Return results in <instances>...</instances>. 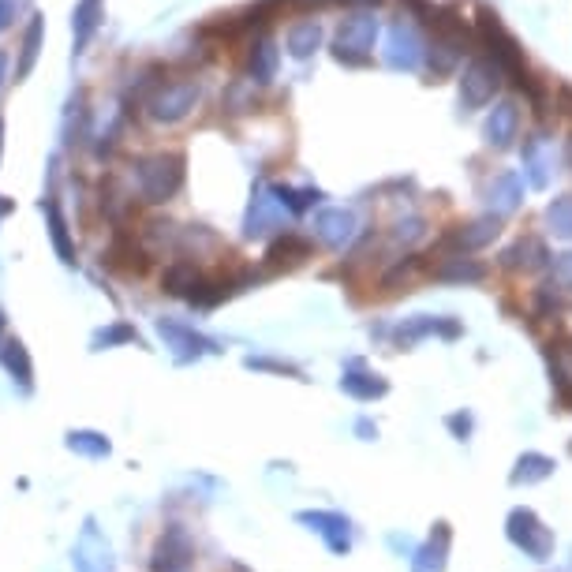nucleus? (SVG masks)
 Returning a JSON list of instances; mask_svg holds the SVG:
<instances>
[{"label": "nucleus", "instance_id": "2eb2a0df", "mask_svg": "<svg viewBox=\"0 0 572 572\" xmlns=\"http://www.w3.org/2000/svg\"><path fill=\"white\" fill-rule=\"evenodd\" d=\"M311 240H303L300 232H281L277 240L270 244V251H266V270L270 273H281V270H296L300 262H307L311 258Z\"/></svg>", "mask_w": 572, "mask_h": 572}, {"label": "nucleus", "instance_id": "2f4dec72", "mask_svg": "<svg viewBox=\"0 0 572 572\" xmlns=\"http://www.w3.org/2000/svg\"><path fill=\"white\" fill-rule=\"evenodd\" d=\"M550 475H554V460L543 457V453H524V457L516 460L509 479H513V487H531V483H543Z\"/></svg>", "mask_w": 572, "mask_h": 572}, {"label": "nucleus", "instance_id": "37998d69", "mask_svg": "<svg viewBox=\"0 0 572 572\" xmlns=\"http://www.w3.org/2000/svg\"><path fill=\"white\" fill-rule=\"evenodd\" d=\"M244 367L251 371H273V374H288V378H303V371L296 363H285V359H266V356H247Z\"/></svg>", "mask_w": 572, "mask_h": 572}, {"label": "nucleus", "instance_id": "393cba45", "mask_svg": "<svg viewBox=\"0 0 572 572\" xmlns=\"http://www.w3.org/2000/svg\"><path fill=\"white\" fill-rule=\"evenodd\" d=\"M520 199H524V184H520L516 172H501V176H494V184H490V191H487V202L498 221L513 214L516 206H520Z\"/></svg>", "mask_w": 572, "mask_h": 572}, {"label": "nucleus", "instance_id": "ea45409f", "mask_svg": "<svg viewBox=\"0 0 572 572\" xmlns=\"http://www.w3.org/2000/svg\"><path fill=\"white\" fill-rule=\"evenodd\" d=\"M546 225L554 229V236L572 240V195H561V199L546 206Z\"/></svg>", "mask_w": 572, "mask_h": 572}, {"label": "nucleus", "instance_id": "4468645a", "mask_svg": "<svg viewBox=\"0 0 572 572\" xmlns=\"http://www.w3.org/2000/svg\"><path fill=\"white\" fill-rule=\"evenodd\" d=\"M419 60H423V42H419L415 27L412 23H397V27L389 30L386 64L397 68V72H412V68H419Z\"/></svg>", "mask_w": 572, "mask_h": 572}, {"label": "nucleus", "instance_id": "f03ea898", "mask_svg": "<svg viewBox=\"0 0 572 572\" xmlns=\"http://www.w3.org/2000/svg\"><path fill=\"white\" fill-rule=\"evenodd\" d=\"M479 38L483 45L490 49V60L501 68V75H520L528 72L524 68V53H520V42H516L509 30L501 27L498 12H490V8H479Z\"/></svg>", "mask_w": 572, "mask_h": 572}, {"label": "nucleus", "instance_id": "7c9ffc66", "mask_svg": "<svg viewBox=\"0 0 572 572\" xmlns=\"http://www.w3.org/2000/svg\"><path fill=\"white\" fill-rule=\"evenodd\" d=\"M322 42V27H318V19H300V23H292L288 27V53L296 60H307L311 53L318 49Z\"/></svg>", "mask_w": 572, "mask_h": 572}, {"label": "nucleus", "instance_id": "412c9836", "mask_svg": "<svg viewBox=\"0 0 572 572\" xmlns=\"http://www.w3.org/2000/svg\"><path fill=\"white\" fill-rule=\"evenodd\" d=\"M449 543H453V531L445 520L434 524L430 539L415 550V572H445V558H449Z\"/></svg>", "mask_w": 572, "mask_h": 572}, {"label": "nucleus", "instance_id": "a18cd8bd", "mask_svg": "<svg viewBox=\"0 0 572 572\" xmlns=\"http://www.w3.org/2000/svg\"><path fill=\"white\" fill-rule=\"evenodd\" d=\"M550 285L569 288V292H572V251H565V255H554V281H550Z\"/></svg>", "mask_w": 572, "mask_h": 572}, {"label": "nucleus", "instance_id": "e433bc0d", "mask_svg": "<svg viewBox=\"0 0 572 572\" xmlns=\"http://www.w3.org/2000/svg\"><path fill=\"white\" fill-rule=\"evenodd\" d=\"M161 83H165V68H161V64H150V68H143V72L135 75V83H131V90H128V101L146 105V101L161 90Z\"/></svg>", "mask_w": 572, "mask_h": 572}, {"label": "nucleus", "instance_id": "6e6552de", "mask_svg": "<svg viewBox=\"0 0 572 572\" xmlns=\"http://www.w3.org/2000/svg\"><path fill=\"white\" fill-rule=\"evenodd\" d=\"M501 86V68L490 57H479L464 68V79H460V101L468 109H483L487 101H494Z\"/></svg>", "mask_w": 572, "mask_h": 572}, {"label": "nucleus", "instance_id": "20e7f679", "mask_svg": "<svg viewBox=\"0 0 572 572\" xmlns=\"http://www.w3.org/2000/svg\"><path fill=\"white\" fill-rule=\"evenodd\" d=\"M202 90L195 79H176V83H161V90L154 98L146 101V109L150 116L158 120V124H180L191 116V109L199 105Z\"/></svg>", "mask_w": 572, "mask_h": 572}, {"label": "nucleus", "instance_id": "f704fd0d", "mask_svg": "<svg viewBox=\"0 0 572 572\" xmlns=\"http://www.w3.org/2000/svg\"><path fill=\"white\" fill-rule=\"evenodd\" d=\"M270 195L281 202V210H285V214H303V210H311V206L322 199V191H315V187L296 191V187H285V184L270 187Z\"/></svg>", "mask_w": 572, "mask_h": 572}, {"label": "nucleus", "instance_id": "c756f323", "mask_svg": "<svg viewBox=\"0 0 572 572\" xmlns=\"http://www.w3.org/2000/svg\"><path fill=\"white\" fill-rule=\"evenodd\" d=\"M273 72H277V45L270 38H258L247 53V75H251V83H270Z\"/></svg>", "mask_w": 572, "mask_h": 572}, {"label": "nucleus", "instance_id": "1a4fd4ad", "mask_svg": "<svg viewBox=\"0 0 572 572\" xmlns=\"http://www.w3.org/2000/svg\"><path fill=\"white\" fill-rule=\"evenodd\" d=\"M72 565H75V572H116L113 546H109V539L98 531L94 520H86L83 524V535H79V543H75V550H72Z\"/></svg>", "mask_w": 572, "mask_h": 572}, {"label": "nucleus", "instance_id": "7ed1b4c3", "mask_svg": "<svg viewBox=\"0 0 572 572\" xmlns=\"http://www.w3.org/2000/svg\"><path fill=\"white\" fill-rule=\"evenodd\" d=\"M195 565V539L184 524H169L150 550V572H191Z\"/></svg>", "mask_w": 572, "mask_h": 572}, {"label": "nucleus", "instance_id": "49530a36", "mask_svg": "<svg viewBox=\"0 0 572 572\" xmlns=\"http://www.w3.org/2000/svg\"><path fill=\"white\" fill-rule=\"evenodd\" d=\"M558 296H554V285H543L535 292V315H558Z\"/></svg>", "mask_w": 572, "mask_h": 572}, {"label": "nucleus", "instance_id": "4be33fe9", "mask_svg": "<svg viewBox=\"0 0 572 572\" xmlns=\"http://www.w3.org/2000/svg\"><path fill=\"white\" fill-rule=\"evenodd\" d=\"M430 273H434V281H445V285H479L487 277V266L468 255H449Z\"/></svg>", "mask_w": 572, "mask_h": 572}, {"label": "nucleus", "instance_id": "9d476101", "mask_svg": "<svg viewBox=\"0 0 572 572\" xmlns=\"http://www.w3.org/2000/svg\"><path fill=\"white\" fill-rule=\"evenodd\" d=\"M296 520H300L303 528L318 531V535L326 539V546L333 550V554H348V550H352V520H348L344 513L303 509V513H296Z\"/></svg>", "mask_w": 572, "mask_h": 572}, {"label": "nucleus", "instance_id": "13d9d810", "mask_svg": "<svg viewBox=\"0 0 572 572\" xmlns=\"http://www.w3.org/2000/svg\"><path fill=\"white\" fill-rule=\"evenodd\" d=\"M0 150H4V120H0Z\"/></svg>", "mask_w": 572, "mask_h": 572}, {"label": "nucleus", "instance_id": "ddd939ff", "mask_svg": "<svg viewBox=\"0 0 572 572\" xmlns=\"http://www.w3.org/2000/svg\"><path fill=\"white\" fill-rule=\"evenodd\" d=\"M285 221L288 214L281 210V202L273 199L270 191H258L255 199H251V210H247L244 236L247 240H262V236H270V232L285 229Z\"/></svg>", "mask_w": 572, "mask_h": 572}, {"label": "nucleus", "instance_id": "5701e85b", "mask_svg": "<svg viewBox=\"0 0 572 572\" xmlns=\"http://www.w3.org/2000/svg\"><path fill=\"white\" fill-rule=\"evenodd\" d=\"M0 367L12 374V382L23 389V393H30V389H34V363H30L27 344L19 341V337H12V341L0 344Z\"/></svg>", "mask_w": 572, "mask_h": 572}, {"label": "nucleus", "instance_id": "4c0bfd02", "mask_svg": "<svg viewBox=\"0 0 572 572\" xmlns=\"http://www.w3.org/2000/svg\"><path fill=\"white\" fill-rule=\"evenodd\" d=\"M101 23V0H79L75 8V49H83L90 42V34L98 30Z\"/></svg>", "mask_w": 572, "mask_h": 572}, {"label": "nucleus", "instance_id": "c03bdc74", "mask_svg": "<svg viewBox=\"0 0 572 572\" xmlns=\"http://www.w3.org/2000/svg\"><path fill=\"white\" fill-rule=\"evenodd\" d=\"M423 232H427V221H423V217H404V221L393 225V240H397V244H415Z\"/></svg>", "mask_w": 572, "mask_h": 572}, {"label": "nucleus", "instance_id": "de8ad7c7", "mask_svg": "<svg viewBox=\"0 0 572 572\" xmlns=\"http://www.w3.org/2000/svg\"><path fill=\"white\" fill-rule=\"evenodd\" d=\"M445 427L453 430V434H457L460 442H468V434H472V415H468V412L449 415V419H445Z\"/></svg>", "mask_w": 572, "mask_h": 572}, {"label": "nucleus", "instance_id": "79ce46f5", "mask_svg": "<svg viewBox=\"0 0 572 572\" xmlns=\"http://www.w3.org/2000/svg\"><path fill=\"white\" fill-rule=\"evenodd\" d=\"M524 161H528V172H531V184L535 187H546V161H543V139H531L524 146Z\"/></svg>", "mask_w": 572, "mask_h": 572}, {"label": "nucleus", "instance_id": "c85d7f7f", "mask_svg": "<svg viewBox=\"0 0 572 572\" xmlns=\"http://www.w3.org/2000/svg\"><path fill=\"white\" fill-rule=\"evenodd\" d=\"M221 240L206 225H180V244H176V255L187 258H202V255H214Z\"/></svg>", "mask_w": 572, "mask_h": 572}, {"label": "nucleus", "instance_id": "f257e3e1", "mask_svg": "<svg viewBox=\"0 0 572 572\" xmlns=\"http://www.w3.org/2000/svg\"><path fill=\"white\" fill-rule=\"evenodd\" d=\"M184 169L187 158L176 150H158V154H146V158L131 161V184L135 195L146 206H165L169 199L180 195L184 187Z\"/></svg>", "mask_w": 572, "mask_h": 572}, {"label": "nucleus", "instance_id": "a878e982", "mask_svg": "<svg viewBox=\"0 0 572 572\" xmlns=\"http://www.w3.org/2000/svg\"><path fill=\"white\" fill-rule=\"evenodd\" d=\"M546 258H550V251H546V244L539 240V236H524V240H516L505 255H501V262L509 266V270H543Z\"/></svg>", "mask_w": 572, "mask_h": 572}, {"label": "nucleus", "instance_id": "3c124183", "mask_svg": "<svg viewBox=\"0 0 572 572\" xmlns=\"http://www.w3.org/2000/svg\"><path fill=\"white\" fill-rule=\"evenodd\" d=\"M558 109L565 116H572V86H561L558 90Z\"/></svg>", "mask_w": 572, "mask_h": 572}, {"label": "nucleus", "instance_id": "8fccbe9b", "mask_svg": "<svg viewBox=\"0 0 572 572\" xmlns=\"http://www.w3.org/2000/svg\"><path fill=\"white\" fill-rule=\"evenodd\" d=\"M15 12H19V0H0V30L12 27Z\"/></svg>", "mask_w": 572, "mask_h": 572}, {"label": "nucleus", "instance_id": "4d7b16f0", "mask_svg": "<svg viewBox=\"0 0 572 572\" xmlns=\"http://www.w3.org/2000/svg\"><path fill=\"white\" fill-rule=\"evenodd\" d=\"M0 83H4V53H0Z\"/></svg>", "mask_w": 572, "mask_h": 572}, {"label": "nucleus", "instance_id": "72a5a7b5", "mask_svg": "<svg viewBox=\"0 0 572 572\" xmlns=\"http://www.w3.org/2000/svg\"><path fill=\"white\" fill-rule=\"evenodd\" d=\"M42 15H30V27L23 34V49H19V64H15V79H27L34 60H38V49H42Z\"/></svg>", "mask_w": 572, "mask_h": 572}, {"label": "nucleus", "instance_id": "c9c22d12", "mask_svg": "<svg viewBox=\"0 0 572 572\" xmlns=\"http://www.w3.org/2000/svg\"><path fill=\"white\" fill-rule=\"evenodd\" d=\"M221 105H225V113L240 116V113H251L258 105V94H255V83L251 79H236V83L221 94Z\"/></svg>", "mask_w": 572, "mask_h": 572}, {"label": "nucleus", "instance_id": "f8f14e48", "mask_svg": "<svg viewBox=\"0 0 572 572\" xmlns=\"http://www.w3.org/2000/svg\"><path fill=\"white\" fill-rule=\"evenodd\" d=\"M356 229L359 221L352 210H344V206H333V210H322L315 217V236L318 244L329 247V251H344V247L356 240Z\"/></svg>", "mask_w": 572, "mask_h": 572}, {"label": "nucleus", "instance_id": "a211bd4d", "mask_svg": "<svg viewBox=\"0 0 572 572\" xmlns=\"http://www.w3.org/2000/svg\"><path fill=\"white\" fill-rule=\"evenodd\" d=\"M516 131H520V109H516V101H501V105H494V113L487 116V128H483L487 146H494V150H509L516 139Z\"/></svg>", "mask_w": 572, "mask_h": 572}, {"label": "nucleus", "instance_id": "a19ab883", "mask_svg": "<svg viewBox=\"0 0 572 572\" xmlns=\"http://www.w3.org/2000/svg\"><path fill=\"white\" fill-rule=\"evenodd\" d=\"M419 266H423V258H419V255L401 258V262H397V266H393V270H389L386 277H382V288H389V292H393V288L408 285L415 273H419Z\"/></svg>", "mask_w": 572, "mask_h": 572}, {"label": "nucleus", "instance_id": "cd10ccee", "mask_svg": "<svg viewBox=\"0 0 572 572\" xmlns=\"http://www.w3.org/2000/svg\"><path fill=\"white\" fill-rule=\"evenodd\" d=\"M45 217H49V240H53V251L64 266H75V240L72 232H68V221L60 214V206L53 199L45 202Z\"/></svg>", "mask_w": 572, "mask_h": 572}, {"label": "nucleus", "instance_id": "f3484780", "mask_svg": "<svg viewBox=\"0 0 572 572\" xmlns=\"http://www.w3.org/2000/svg\"><path fill=\"white\" fill-rule=\"evenodd\" d=\"M341 389L348 393V397H356V401H374V397H386L389 382L382 378V374L367 371L359 359H352L341 374Z\"/></svg>", "mask_w": 572, "mask_h": 572}, {"label": "nucleus", "instance_id": "423d86ee", "mask_svg": "<svg viewBox=\"0 0 572 572\" xmlns=\"http://www.w3.org/2000/svg\"><path fill=\"white\" fill-rule=\"evenodd\" d=\"M158 337L165 341V348H172V356L180 359V363H191V359H202V356H217L221 348L217 341H210L206 333H199L195 326H187V322H176V318H158Z\"/></svg>", "mask_w": 572, "mask_h": 572}, {"label": "nucleus", "instance_id": "0eeeda50", "mask_svg": "<svg viewBox=\"0 0 572 572\" xmlns=\"http://www.w3.org/2000/svg\"><path fill=\"white\" fill-rule=\"evenodd\" d=\"M505 531H509V543L520 546V550L535 561H546L550 558V550H554V535H550V528H546L531 509H513Z\"/></svg>", "mask_w": 572, "mask_h": 572}, {"label": "nucleus", "instance_id": "dca6fc26", "mask_svg": "<svg viewBox=\"0 0 572 572\" xmlns=\"http://www.w3.org/2000/svg\"><path fill=\"white\" fill-rule=\"evenodd\" d=\"M105 262L109 266H120L124 273H135V277H143L146 270H150V255L143 251V244L135 240V232H116L113 244H109V251H105Z\"/></svg>", "mask_w": 572, "mask_h": 572}, {"label": "nucleus", "instance_id": "6e6d98bb", "mask_svg": "<svg viewBox=\"0 0 572 572\" xmlns=\"http://www.w3.org/2000/svg\"><path fill=\"white\" fill-rule=\"evenodd\" d=\"M4 322H8V318H4V311H0V344H4Z\"/></svg>", "mask_w": 572, "mask_h": 572}, {"label": "nucleus", "instance_id": "5fc2aeb1", "mask_svg": "<svg viewBox=\"0 0 572 572\" xmlns=\"http://www.w3.org/2000/svg\"><path fill=\"white\" fill-rule=\"evenodd\" d=\"M565 158H569V165H572V135H569V143H565Z\"/></svg>", "mask_w": 572, "mask_h": 572}, {"label": "nucleus", "instance_id": "39448f33", "mask_svg": "<svg viewBox=\"0 0 572 572\" xmlns=\"http://www.w3.org/2000/svg\"><path fill=\"white\" fill-rule=\"evenodd\" d=\"M374 38H378V19L367 12L344 19L341 30H337V42H333V57L341 64H367L374 49Z\"/></svg>", "mask_w": 572, "mask_h": 572}, {"label": "nucleus", "instance_id": "bb28decb", "mask_svg": "<svg viewBox=\"0 0 572 572\" xmlns=\"http://www.w3.org/2000/svg\"><path fill=\"white\" fill-rule=\"evenodd\" d=\"M64 445H68V453L86 457V460H105L113 453V442H109L101 430H68V434H64Z\"/></svg>", "mask_w": 572, "mask_h": 572}, {"label": "nucleus", "instance_id": "aec40b11", "mask_svg": "<svg viewBox=\"0 0 572 572\" xmlns=\"http://www.w3.org/2000/svg\"><path fill=\"white\" fill-rule=\"evenodd\" d=\"M139 244H143V251L150 258L154 255H165V251H176V244H180V225L176 221H169V217H150V221H143V229H139V236H135Z\"/></svg>", "mask_w": 572, "mask_h": 572}, {"label": "nucleus", "instance_id": "864d4df0", "mask_svg": "<svg viewBox=\"0 0 572 572\" xmlns=\"http://www.w3.org/2000/svg\"><path fill=\"white\" fill-rule=\"evenodd\" d=\"M333 4H348V8H378L382 0H333Z\"/></svg>", "mask_w": 572, "mask_h": 572}, {"label": "nucleus", "instance_id": "473e14b6", "mask_svg": "<svg viewBox=\"0 0 572 572\" xmlns=\"http://www.w3.org/2000/svg\"><path fill=\"white\" fill-rule=\"evenodd\" d=\"M550 374H554L558 397L565 404H572V348L569 344H554V348H550Z\"/></svg>", "mask_w": 572, "mask_h": 572}, {"label": "nucleus", "instance_id": "603ef678", "mask_svg": "<svg viewBox=\"0 0 572 572\" xmlns=\"http://www.w3.org/2000/svg\"><path fill=\"white\" fill-rule=\"evenodd\" d=\"M356 430H359V434H363V442H374V438H378V427H374L371 419H359Z\"/></svg>", "mask_w": 572, "mask_h": 572}, {"label": "nucleus", "instance_id": "09e8293b", "mask_svg": "<svg viewBox=\"0 0 572 572\" xmlns=\"http://www.w3.org/2000/svg\"><path fill=\"white\" fill-rule=\"evenodd\" d=\"M401 4L408 8V12L419 15V19H434V12H438V8L430 4V0H401Z\"/></svg>", "mask_w": 572, "mask_h": 572}, {"label": "nucleus", "instance_id": "b1692460", "mask_svg": "<svg viewBox=\"0 0 572 572\" xmlns=\"http://www.w3.org/2000/svg\"><path fill=\"white\" fill-rule=\"evenodd\" d=\"M199 281H202V270L191 258H176V262H169V266L161 270V292L180 296V300H187V296L199 288Z\"/></svg>", "mask_w": 572, "mask_h": 572}, {"label": "nucleus", "instance_id": "58836bf2", "mask_svg": "<svg viewBox=\"0 0 572 572\" xmlns=\"http://www.w3.org/2000/svg\"><path fill=\"white\" fill-rule=\"evenodd\" d=\"M90 344H94V352H105V348H120V344H139V333L128 322H113V326L98 329Z\"/></svg>", "mask_w": 572, "mask_h": 572}, {"label": "nucleus", "instance_id": "6ab92c4d", "mask_svg": "<svg viewBox=\"0 0 572 572\" xmlns=\"http://www.w3.org/2000/svg\"><path fill=\"white\" fill-rule=\"evenodd\" d=\"M423 337H445V341H453V337H460V322H453V318H434V315H415L397 329V344H415V341H423Z\"/></svg>", "mask_w": 572, "mask_h": 572}, {"label": "nucleus", "instance_id": "9b49d317", "mask_svg": "<svg viewBox=\"0 0 572 572\" xmlns=\"http://www.w3.org/2000/svg\"><path fill=\"white\" fill-rule=\"evenodd\" d=\"M498 232H501V221L494 214H487V217H479V221H472V225H460L457 232H449L442 244H438V251H442L445 258L468 255V251H479V247L494 244Z\"/></svg>", "mask_w": 572, "mask_h": 572}]
</instances>
